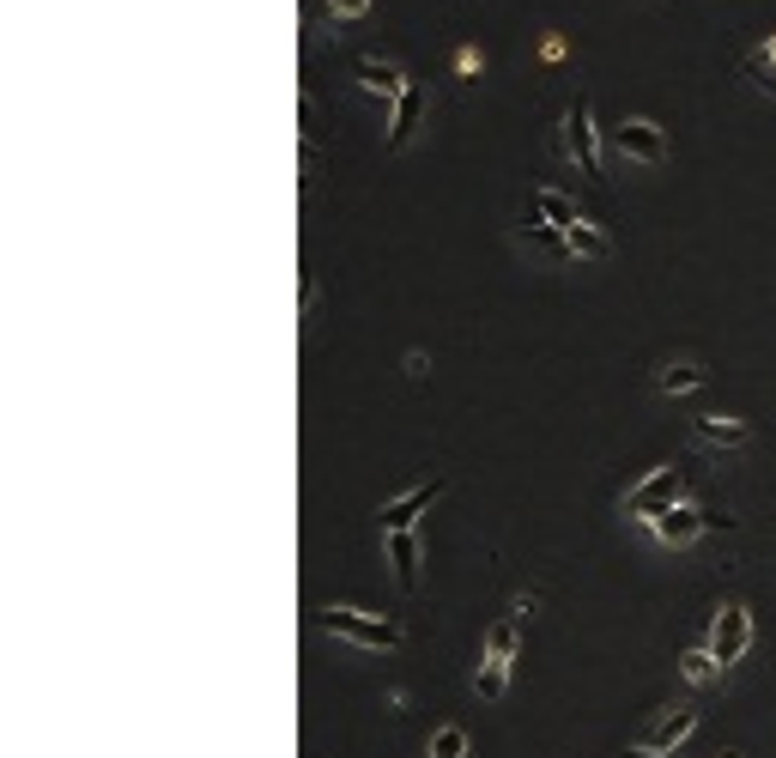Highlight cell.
Here are the masks:
<instances>
[{
    "mask_svg": "<svg viewBox=\"0 0 776 758\" xmlns=\"http://www.w3.org/2000/svg\"><path fill=\"white\" fill-rule=\"evenodd\" d=\"M515 644H522V619H498L486 632V655H480V674H473V692H480V704H503V692H510V674H515Z\"/></svg>",
    "mask_w": 776,
    "mask_h": 758,
    "instance_id": "6da1fadb",
    "label": "cell"
},
{
    "mask_svg": "<svg viewBox=\"0 0 776 758\" xmlns=\"http://www.w3.org/2000/svg\"><path fill=\"white\" fill-rule=\"evenodd\" d=\"M316 619H321V632H328V637H340V644H358V649H400V644H407L400 619H382V613H358V607H321Z\"/></svg>",
    "mask_w": 776,
    "mask_h": 758,
    "instance_id": "7a4b0ae2",
    "label": "cell"
},
{
    "mask_svg": "<svg viewBox=\"0 0 776 758\" xmlns=\"http://www.w3.org/2000/svg\"><path fill=\"white\" fill-rule=\"evenodd\" d=\"M680 498H692V492H685V473L674 468V461H662V468H650V473H643V480L625 492V516L637 522V529H650V522L662 516V510H674Z\"/></svg>",
    "mask_w": 776,
    "mask_h": 758,
    "instance_id": "3957f363",
    "label": "cell"
},
{
    "mask_svg": "<svg viewBox=\"0 0 776 758\" xmlns=\"http://www.w3.org/2000/svg\"><path fill=\"white\" fill-rule=\"evenodd\" d=\"M606 146H613L625 164H650V171L667 164V134L650 122V115H625V122H613L606 127Z\"/></svg>",
    "mask_w": 776,
    "mask_h": 758,
    "instance_id": "277c9868",
    "label": "cell"
},
{
    "mask_svg": "<svg viewBox=\"0 0 776 758\" xmlns=\"http://www.w3.org/2000/svg\"><path fill=\"white\" fill-rule=\"evenodd\" d=\"M601 127H594V104L589 98H571V110H564V158L576 164L582 176H601Z\"/></svg>",
    "mask_w": 776,
    "mask_h": 758,
    "instance_id": "5b68a950",
    "label": "cell"
},
{
    "mask_svg": "<svg viewBox=\"0 0 776 758\" xmlns=\"http://www.w3.org/2000/svg\"><path fill=\"white\" fill-rule=\"evenodd\" d=\"M704 649L722 662V674H728V667H741L746 649H753V613H746L741 601L716 607V625H709V644H704Z\"/></svg>",
    "mask_w": 776,
    "mask_h": 758,
    "instance_id": "8992f818",
    "label": "cell"
},
{
    "mask_svg": "<svg viewBox=\"0 0 776 758\" xmlns=\"http://www.w3.org/2000/svg\"><path fill=\"white\" fill-rule=\"evenodd\" d=\"M650 534H655L662 546H674V552L697 546V541L709 534V529H704V504H697V498H680L674 510H662V516L650 522Z\"/></svg>",
    "mask_w": 776,
    "mask_h": 758,
    "instance_id": "52a82bcc",
    "label": "cell"
},
{
    "mask_svg": "<svg viewBox=\"0 0 776 758\" xmlns=\"http://www.w3.org/2000/svg\"><path fill=\"white\" fill-rule=\"evenodd\" d=\"M449 492V480L437 473V480H425V485H412V492H400V498H388V504L377 510V522H382V534H400V529H412V522L425 516V510L437 504V498Z\"/></svg>",
    "mask_w": 776,
    "mask_h": 758,
    "instance_id": "ba28073f",
    "label": "cell"
},
{
    "mask_svg": "<svg viewBox=\"0 0 776 758\" xmlns=\"http://www.w3.org/2000/svg\"><path fill=\"white\" fill-rule=\"evenodd\" d=\"M692 437L704 449H746L753 443V426L734 419V413H704V419H692Z\"/></svg>",
    "mask_w": 776,
    "mask_h": 758,
    "instance_id": "9c48e42d",
    "label": "cell"
},
{
    "mask_svg": "<svg viewBox=\"0 0 776 758\" xmlns=\"http://www.w3.org/2000/svg\"><path fill=\"white\" fill-rule=\"evenodd\" d=\"M353 80L365 85V92H377L382 104H395V98L407 92V73H400L395 61H382V55H358L353 61Z\"/></svg>",
    "mask_w": 776,
    "mask_h": 758,
    "instance_id": "30bf717a",
    "label": "cell"
},
{
    "mask_svg": "<svg viewBox=\"0 0 776 758\" xmlns=\"http://www.w3.org/2000/svg\"><path fill=\"white\" fill-rule=\"evenodd\" d=\"M515 237H522V243H534V249H540V255H552V262H576V255H571V237H564L559 225H547V218H540L534 207L515 218Z\"/></svg>",
    "mask_w": 776,
    "mask_h": 758,
    "instance_id": "8fae6325",
    "label": "cell"
},
{
    "mask_svg": "<svg viewBox=\"0 0 776 758\" xmlns=\"http://www.w3.org/2000/svg\"><path fill=\"white\" fill-rule=\"evenodd\" d=\"M692 735H697V710H685V704H680L674 716H655L650 735H643V747H655V752H680Z\"/></svg>",
    "mask_w": 776,
    "mask_h": 758,
    "instance_id": "7c38bea8",
    "label": "cell"
},
{
    "mask_svg": "<svg viewBox=\"0 0 776 758\" xmlns=\"http://www.w3.org/2000/svg\"><path fill=\"white\" fill-rule=\"evenodd\" d=\"M425 110H431V98H425L419 85H407V92L395 98V115H388V146H407V140L419 134Z\"/></svg>",
    "mask_w": 776,
    "mask_h": 758,
    "instance_id": "4fadbf2b",
    "label": "cell"
},
{
    "mask_svg": "<svg viewBox=\"0 0 776 758\" xmlns=\"http://www.w3.org/2000/svg\"><path fill=\"white\" fill-rule=\"evenodd\" d=\"M704 382H709V370L697 365V358H667V365L655 370V395H667V401H680V395L704 389Z\"/></svg>",
    "mask_w": 776,
    "mask_h": 758,
    "instance_id": "5bb4252c",
    "label": "cell"
},
{
    "mask_svg": "<svg viewBox=\"0 0 776 758\" xmlns=\"http://www.w3.org/2000/svg\"><path fill=\"white\" fill-rule=\"evenodd\" d=\"M388 571H395V583L407 588H419V534L412 529H400V534H388Z\"/></svg>",
    "mask_w": 776,
    "mask_h": 758,
    "instance_id": "9a60e30c",
    "label": "cell"
},
{
    "mask_svg": "<svg viewBox=\"0 0 776 758\" xmlns=\"http://www.w3.org/2000/svg\"><path fill=\"white\" fill-rule=\"evenodd\" d=\"M528 207H534L540 218H547V225H559V231H571L576 218H582V213H576V201L564 195V188H552V183H540L534 195H528Z\"/></svg>",
    "mask_w": 776,
    "mask_h": 758,
    "instance_id": "2e32d148",
    "label": "cell"
},
{
    "mask_svg": "<svg viewBox=\"0 0 776 758\" xmlns=\"http://www.w3.org/2000/svg\"><path fill=\"white\" fill-rule=\"evenodd\" d=\"M564 237H571V255H576V262H606V255H613V243H606V231L594 225V218H576Z\"/></svg>",
    "mask_w": 776,
    "mask_h": 758,
    "instance_id": "e0dca14e",
    "label": "cell"
},
{
    "mask_svg": "<svg viewBox=\"0 0 776 758\" xmlns=\"http://www.w3.org/2000/svg\"><path fill=\"white\" fill-rule=\"evenodd\" d=\"M425 758H468V728L461 723H443L431 735V747H425Z\"/></svg>",
    "mask_w": 776,
    "mask_h": 758,
    "instance_id": "ac0fdd59",
    "label": "cell"
},
{
    "mask_svg": "<svg viewBox=\"0 0 776 758\" xmlns=\"http://www.w3.org/2000/svg\"><path fill=\"white\" fill-rule=\"evenodd\" d=\"M680 674L692 679V686H709V679H722V662L709 649H685L680 655Z\"/></svg>",
    "mask_w": 776,
    "mask_h": 758,
    "instance_id": "d6986e66",
    "label": "cell"
},
{
    "mask_svg": "<svg viewBox=\"0 0 776 758\" xmlns=\"http://www.w3.org/2000/svg\"><path fill=\"white\" fill-rule=\"evenodd\" d=\"M746 73H753V85L776 92V37H770L765 49H753V55H746Z\"/></svg>",
    "mask_w": 776,
    "mask_h": 758,
    "instance_id": "ffe728a7",
    "label": "cell"
},
{
    "mask_svg": "<svg viewBox=\"0 0 776 758\" xmlns=\"http://www.w3.org/2000/svg\"><path fill=\"white\" fill-rule=\"evenodd\" d=\"M328 12H334V19H365L370 0H328Z\"/></svg>",
    "mask_w": 776,
    "mask_h": 758,
    "instance_id": "44dd1931",
    "label": "cell"
},
{
    "mask_svg": "<svg viewBox=\"0 0 776 758\" xmlns=\"http://www.w3.org/2000/svg\"><path fill=\"white\" fill-rule=\"evenodd\" d=\"M704 529H709V534H716V529L728 534V529H734V516H728V510H716V504H704Z\"/></svg>",
    "mask_w": 776,
    "mask_h": 758,
    "instance_id": "7402d4cb",
    "label": "cell"
},
{
    "mask_svg": "<svg viewBox=\"0 0 776 758\" xmlns=\"http://www.w3.org/2000/svg\"><path fill=\"white\" fill-rule=\"evenodd\" d=\"M309 127H316V104H309V92H304V98H297V134L309 140Z\"/></svg>",
    "mask_w": 776,
    "mask_h": 758,
    "instance_id": "603a6c76",
    "label": "cell"
},
{
    "mask_svg": "<svg viewBox=\"0 0 776 758\" xmlns=\"http://www.w3.org/2000/svg\"><path fill=\"white\" fill-rule=\"evenodd\" d=\"M625 758H667V752H655V747H631Z\"/></svg>",
    "mask_w": 776,
    "mask_h": 758,
    "instance_id": "cb8c5ba5",
    "label": "cell"
},
{
    "mask_svg": "<svg viewBox=\"0 0 776 758\" xmlns=\"http://www.w3.org/2000/svg\"><path fill=\"white\" fill-rule=\"evenodd\" d=\"M722 758H741V752H722Z\"/></svg>",
    "mask_w": 776,
    "mask_h": 758,
    "instance_id": "d4e9b609",
    "label": "cell"
}]
</instances>
